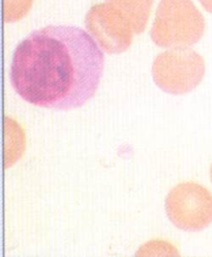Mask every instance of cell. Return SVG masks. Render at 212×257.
<instances>
[{"label":"cell","instance_id":"cell-6","mask_svg":"<svg viewBox=\"0 0 212 257\" xmlns=\"http://www.w3.org/2000/svg\"><path fill=\"white\" fill-rule=\"evenodd\" d=\"M129 21L134 34L142 33L147 25L153 0H106Z\"/></svg>","mask_w":212,"mask_h":257},{"label":"cell","instance_id":"cell-3","mask_svg":"<svg viewBox=\"0 0 212 257\" xmlns=\"http://www.w3.org/2000/svg\"><path fill=\"white\" fill-rule=\"evenodd\" d=\"M205 74L203 57L188 47H176L158 54L152 64L155 84L173 95L186 94L195 89Z\"/></svg>","mask_w":212,"mask_h":257},{"label":"cell","instance_id":"cell-1","mask_svg":"<svg viewBox=\"0 0 212 257\" xmlns=\"http://www.w3.org/2000/svg\"><path fill=\"white\" fill-rule=\"evenodd\" d=\"M103 70V52L86 31L49 25L19 42L9 77L24 101L47 109L71 110L95 95Z\"/></svg>","mask_w":212,"mask_h":257},{"label":"cell","instance_id":"cell-7","mask_svg":"<svg viewBox=\"0 0 212 257\" xmlns=\"http://www.w3.org/2000/svg\"><path fill=\"white\" fill-rule=\"evenodd\" d=\"M32 4L33 0H4V22L19 21L29 12Z\"/></svg>","mask_w":212,"mask_h":257},{"label":"cell","instance_id":"cell-4","mask_svg":"<svg viewBox=\"0 0 212 257\" xmlns=\"http://www.w3.org/2000/svg\"><path fill=\"white\" fill-rule=\"evenodd\" d=\"M165 211L177 228L201 231L212 223V193L195 182L180 183L169 191Z\"/></svg>","mask_w":212,"mask_h":257},{"label":"cell","instance_id":"cell-9","mask_svg":"<svg viewBox=\"0 0 212 257\" xmlns=\"http://www.w3.org/2000/svg\"><path fill=\"white\" fill-rule=\"evenodd\" d=\"M210 178H211V181H212V165H211V168H210Z\"/></svg>","mask_w":212,"mask_h":257},{"label":"cell","instance_id":"cell-8","mask_svg":"<svg viewBox=\"0 0 212 257\" xmlns=\"http://www.w3.org/2000/svg\"><path fill=\"white\" fill-rule=\"evenodd\" d=\"M202 7L207 11L212 13V0H198Z\"/></svg>","mask_w":212,"mask_h":257},{"label":"cell","instance_id":"cell-2","mask_svg":"<svg viewBox=\"0 0 212 257\" xmlns=\"http://www.w3.org/2000/svg\"><path fill=\"white\" fill-rule=\"evenodd\" d=\"M205 31V19L191 0H161L150 36L159 47H188Z\"/></svg>","mask_w":212,"mask_h":257},{"label":"cell","instance_id":"cell-5","mask_svg":"<svg viewBox=\"0 0 212 257\" xmlns=\"http://www.w3.org/2000/svg\"><path fill=\"white\" fill-rule=\"evenodd\" d=\"M84 22L87 31L106 53H122L132 43L134 32L128 19L110 3L93 5Z\"/></svg>","mask_w":212,"mask_h":257}]
</instances>
